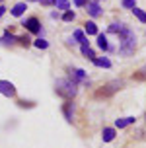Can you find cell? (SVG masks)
I'll use <instances>...</instances> for the list:
<instances>
[{
    "label": "cell",
    "mask_w": 146,
    "mask_h": 148,
    "mask_svg": "<svg viewBox=\"0 0 146 148\" xmlns=\"http://www.w3.org/2000/svg\"><path fill=\"white\" fill-rule=\"evenodd\" d=\"M88 14L94 16V18L101 16V8H99V4H97V2H90V4H88Z\"/></svg>",
    "instance_id": "8"
},
{
    "label": "cell",
    "mask_w": 146,
    "mask_h": 148,
    "mask_svg": "<svg viewBox=\"0 0 146 148\" xmlns=\"http://www.w3.org/2000/svg\"><path fill=\"white\" fill-rule=\"evenodd\" d=\"M25 10H27V4H25V2H20V4H16V6L12 8V16L20 18V16H22Z\"/></svg>",
    "instance_id": "9"
},
{
    "label": "cell",
    "mask_w": 146,
    "mask_h": 148,
    "mask_svg": "<svg viewBox=\"0 0 146 148\" xmlns=\"http://www.w3.org/2000/svg\"><path fill=\"white\" fill-rule=\"evenodd\" d=\"M123 23H111L109 25V33H121V31H123Z\"/></svg>",
    "instance_id": "19"
},
{
    "label": "cell",
    "mask_w": 146,
    "mask_h": 148,
    "mask_svg": "<svg viewBox=\"0 0 146 148\" xmlns=\"http://www.w3.org/2000/svg\"><path fill=\"white\" fill-rule=\"evenodd\" d=\"M4 12H6V8H4V6H0V18L4 16Z\"/></svg>",
    "instance_id": "28"
},
{
    "label": "cell",
    "mask_w": 146,
    "mask_h": 148,
    "mask_svg": "<svg viewBox=\"0 0 146 148\" xmlns=\"http://www.w3.org/2000/svg\"><path fill=\"white\" fill-rule=\"evenodd\" d=\"M0 2H2V0H0Z\"/></svg>",
    "instance_id": "29"
},
{
    "label": "cell",
    "mask_w": 146,
    "mask_h": 148,
    "mask_svg": "<svg viewBox=\"0 0 146 148\" xmlns=\"http://www.w3.org/2000/svg\"><path fill=\"white\" fill-rule=\"evenodd\" d=\"M55 90H57V94H60L62 97H66V99H72L74 96H76V84H74L72 80H57V84H55Z\"/></svg>",
    "instance_id": "2"
},
{
    "label": "cell",
    "mask_w": 146,
    "mask_h": 148,
    "mask_svg": "<svg viewBox=\"0 0 146 148\" xmlns=\"http://www.w3.org/2000/svg\"><path fill=\"white\" fill-rule=\"evenodd\" d=\"M134 123V117H125V119H117L115 121V127L117 129H125V127H129Z\"/></svg>",
    "instance_id": "10"
},
{
    "label": "cell",
    "mask_w": 146,
    "mask_h": 148,
    "mask_svg": "<svg viewBox=\"0 0 146 148\" xmlns=\"http://www.w3.org/2000/svg\"><path fill=\"white\" fill-rule=\"evenodd\" d=\"M103 142H111L113 138H115V129H111V127H105L103 129Z\"/></svg>",
    "instance_id": "11"
},
{
    "label": "cell",
    "mask_w": 146,
    "mask_h": 148,
    "mask_svg": "<svg viewBox=\"0 0 146 148\" xmlns=\"http://www.w3.org/2000/svg\"><path fill=\"white\" fill-rule=\"evenodd\" d=\"M123 6L125 8H132L134 6V0H123Z\"/></svg>",
    "instance_id": "25"
},
{
    "label": "cell",
    "mask_w": 146,
    "mask_h": 148,
    "mask_svg": "<svg viewBox=\"0 0 146 148\" xmlns=\"http://www.w3.org/2000/svg\"><path fill=\"white\" fill-rule=\"evenodd\" d=\"M74 4H76V6H84V4H86V0H74Z\"/></svg>",
    "instance_id": "27"
},
{
    "label": "cell",
    "mask_w": 146,
    "mask_h": 148,
    "mask_svg": "<svg viewBox=\"0 0 146 148\" xmlns=\"http://www.w3.org/2000/svg\"><path fill=\"white\" fill-rule=\"evenodd\" d=\"M131 10H132V14L136 16V18H138L140 22H142V23H146V12H142V10H140V8H136V6H132Z\"/></svg>",
    "instance_id": "15"
},
{
    "label": "cell",
    "mask_w": 146,
    "mask_h": 148,
    "mask_svg": "<svg viewBox=\"0 0 146 148\" xmlns=\"http://www.w3.org/2000/svg\"><path fill=\"white\" fill-rule=\"evenodd\" d=\"M92 60H94L95 66H101V68H109V66H111V60L105 59V57H103V59H97V57H94Z\"/></svg>",
    "instance_id": "12"
},
{
    "label": "cell",
    "mask_w": 146,
    "mask_h": 148,
    "mask_svg": "<svg viewBox=\"0 0 146 148\" xmlns=\"http://www.w3.org/2000/svg\"><path fill=\"white\" fill-rule=\"evenodd\" d=\"M0 94L6 97H14L16 96V86L8 80H0Z\"/></svg>",
    "instance_id": "4"
},
{
    "label": "cell",
    "mask_w": 146,
    "mask_h": 148,
    "mask_svg": "<svg viewBox=\"0 0 146 148\" xmlns=\"http://www.w3.org/2000/svg\"><path fill=\"white\" fill-rule=\"evenodd\" d=\"M82 55H84L86 59H94V57H95V55H94V51H92V49L88 47V43H84V45H82Z\"/></svg>",
    "instance_id": "17"
},
{
    "label": "cell",
    "mask_w": 146,
    "mask_h": 148,
    "mask_svg": "<svg viewBox=\"0 0 146 148\" xmlns=\"http://www.w3.org/2000/svg\"><path fill=\"white\" fill-rule=\"evenodd\" d=\"M39 2H41L43 6H53V4H55V0H39Z\"/></svg>",
    "instance_id": "26"
},
{
    "label": "cell",
    "mask_w": 146,
    "mask_h": 148,
    "mask_svg": "<svg viewBox=\"0 0 146 148\" xmlns=\"http://www.w3.org/2000/svg\"><path fill=\"white\" fill-rule=\"evenodd\" d=\"M84 25H86V33L88 35H97V25H95L94 22H86Z\"/></svg>",
    "instance_id": "14"
},
{
    "label": "cell",
    "mask_w": 146,
    "mask_h": 148,
    "mask_svg": "<svg viewBox=\"0 0 146 148\" xmlns=\"http://www.w3.org/2000/svg\"><path fill=\"white\" fill-rule=\"evenodd\" d=\"M70 109H72V103L68 101V103L64 105V115H66V121H72V113H70Z\"/></svg>",
    "instance_id": "21"
},
{
    "label": "cell",
    "mask_w": 146,
    "mask_h": 148,
    "mask_svg": "<svg viewBox=\"0 0 146 148\" xmlns=\"http://www.w3.org/2000/svg\"><path fill=\"white\" fill-rule=\"evenodd\" d=\"M33 45H35L37 49H47V47H49V43H47L45 39H37V41H33Z\"/></svg>",
    "instance_id": "22"
},
{
    "label": "cell",
    "mask_w": 146,
    "mask_h": 148,
    "mask_svg": "<svg viewBox=\"0 0 146 148\" xmlns=\"http://www.w3.org/2000/svg\"><path fill=\"white\" fill-rule=\"evenodd\" d=\"M70 80L72 82H86L88 74L84 72L82 68H72V70H70Z\"/></svg>",
    "instance_id": "6"
},
{
    "label": "cell",
    "mask_w": 146,
    "mask_h": 148,
    "mask_svg": "<svg viewBox=\"0 0 146 148\" xmlns=\"http://www.w3.org/2000/svg\"><path fill=\"white\" fill-rule=\"evenodd\" d=\"M123 88V80H113V82H109V84H105L103 88H99V90H95V94L94 96L99 99V97H109V96H113L117 90H121Z\"/></svg>",
    "instance_id": "3"
},
{
    "label": "cell",
    "mask_w": 146,
    "mask_h": 148,
    "mask_svg": "<svg viewBox=\"0 0 146 148\" xmlns=\"http://www.w3.org/2000/svg\"><path fill=\"white\" fill-rule=\"evenodd\" d=\"M29 41H31V39H29L27 35H23V37H18V43L22 45V47H29Z\"/></svg>",
    "instance_id": "23"
},
{
    "label": "cell",
    "mask_w": 146,
    "mask_h": 148,
    "mask_svg": "<svg viewBox=\"0 0 146 148\" xmlns=\"http://www.w3.org/2000/svg\"><path fill=\"white\" fill-rule=\"evenodd\" d=\"M74 18H76V14H74V12H70V10H64V14H62V20H64V22H72Z\"/></svg>",
    "instance_id": "20"
},
{
    "label": "cell",
    "mask_w": 146,
    "mask_h": 148,
    "mask_svg": "<svg viewBox=\"0 0 146 148\" xmlns=\"http://www.w3.org/2000/svg\"><path fill=\"white\" fill-rule=\"evenodd\" d=\"M16 41H18V37L12 35V33H10V29H8L6 33H4V35L0 37V45H14Z\"/></svg>",
    "instance_id": "7"
},
{
    "label": "cell",
    "mask_w": 146,
    "mask_h": 148,
    "mask_svg": "<svg viewBox=\"0 0 146 148\" xmlns=\"http://www.w3.org/2000/svg\"><path fill=\"white\" fill-rule=\"evenodd\" d=\"M134 78H136V80H144V78H146V66H144V68H140L138 74H134Z\"/></svg>",
    "instance_id": "24"
},
{
    "label": "cell",
    "mask_w": 146,
    "mask_h": 148,
    "mask_svg": "<svg viewBox=\"0 0 146 148\" xmlns=\"http://www.w3.org/2000/svg\"><path fill=\"white\" fill-rule=\"evenodd\" d=\"M55 6H57L58 10H68V8H70V2H68V0H55Z\"/></svg>",
    "instance_id": "18"
},
{
    "label": "cell",
    "mask_w": 146,
    "mask_h": 148,
    "mask_svg": "<svg viewBox=\"0 0 146 148\" xmlns=\"http://www.w3.org/2000/svg\"><path fill=\"white\" fill-rule=\"evenodd\" d=\"M74 39H76V41H78L80 45L88 43V39H86V35H84V31H80V29H76V31H74Z\"/></svg>",
    "instance_id": "16"
},
{
    "label": "cell",
    "mask_w": 146,
    "mask_h": 148,
    "mask_svg": "<svg viewBox=\"0 0 146 148\" xmlns=\"http://www.w3.org/2000/svg\"><path fill=\"white\" fill-rule=\"evenodd\" d=\"M97 47H99L101 51H107V49H109V43H107V37L105 35H97Z\"/></svg>",
    "instance_id": "13"
},
{
    "label": "cell",
    "mask_w": 146,
    "mask_h": 148,
    "mask_svg": "<svg viewBox=\"0 0 146 148\" xmlns=\"http://www.w3.org/2000/svg\"><path fill=\"white\" fill-rule=\"evenodd\" d=\"M121 55H125V57H129L132 51H134V45H136V37H134V33H132L129 27H123V31H121Z\"/></svg>",
    "instance_id": "1"
},
{
    "label": "cell",
    "mask_w": 146,
    "mask_h": 148,
    "mask_svg": "<svg viewBox=\"0 0 146 148\" xmlns=\"http://www.w3.org/2000/svg\"><path fill=\"white\" fill-rule=\"evenodd\" d=\"M23 25H25V29L31 31V33H39V31H41V23H39L37 18H27V20L23 22Z\"/></svg>",
    "instance_id": "5"
}]
</instances>
